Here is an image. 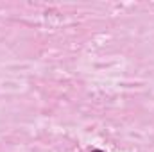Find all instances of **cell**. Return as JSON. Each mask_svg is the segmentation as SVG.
<instances>
[{"label":"cell","instance_id":"6da1fadb","mask_svg":"<svg viewBox=\"0 0 154 152\" xmlns=\"http://www.w3.org/2000/svg\"><path fill=\"white\" fill-rule=\"evenodd\" d=\"M93 152H102V150H93Z\"/></svg>","mask_w":154,"mask_h":152}]
</instances>
